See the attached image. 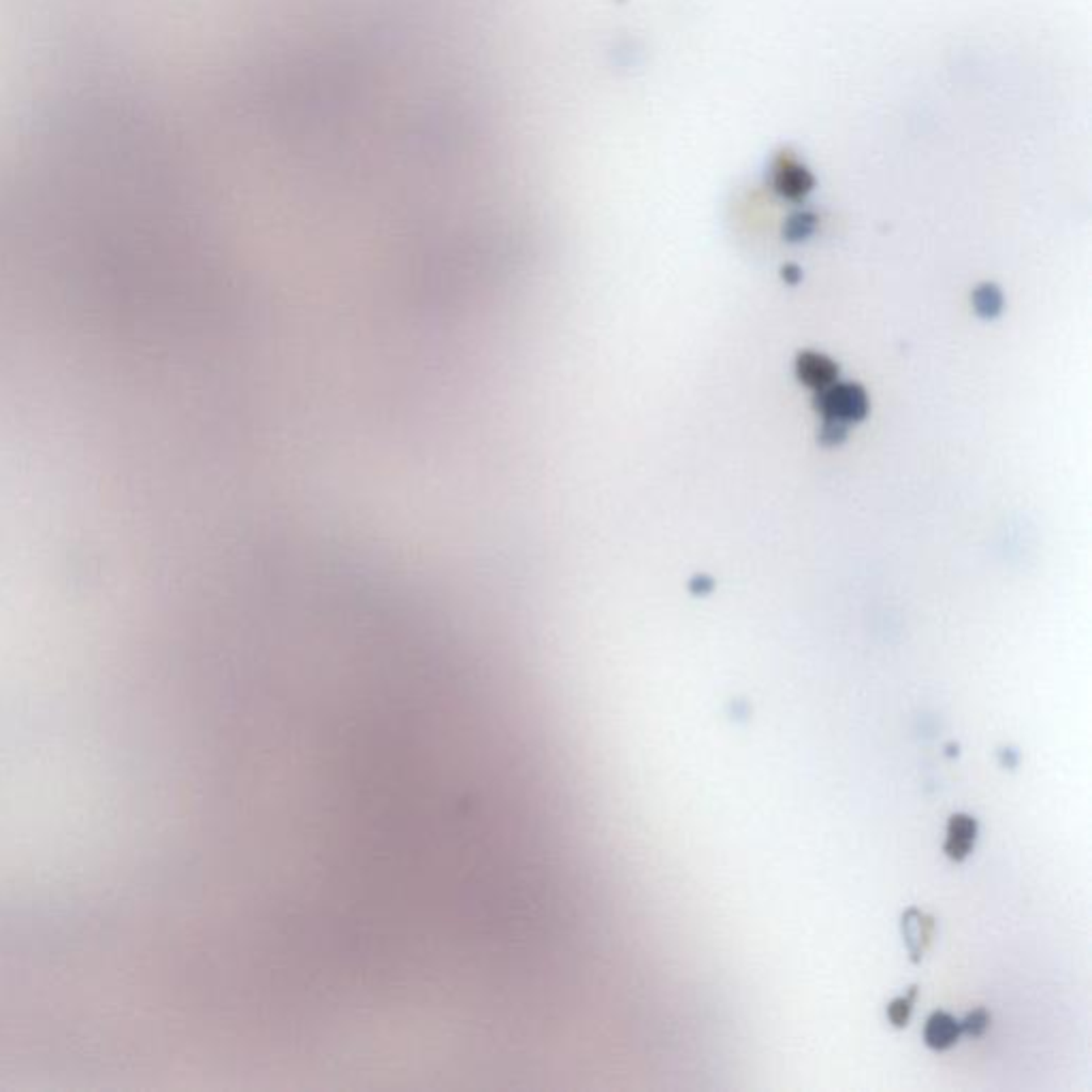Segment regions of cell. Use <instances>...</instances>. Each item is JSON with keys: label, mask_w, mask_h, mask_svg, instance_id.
Returning <instances> with one entry per match:
<instances>
[{"label": "cell", "mask_w": 1092, "mask_h": 1092, "mask_svg": "<svg viewBox=\"0 0 1092 1092\" xmlns=\"http://www.w3.org/2000/svg\"><path fill=\"white\" fill-rule=\"evenodd\" d=\"M945 749H947V753H945V755H947V757H954V755L960 753V747H958V745H954V743H949L947 747H945Z\"/></svg>", "instance_id": "5bb4252c"}, {"label": "cell", "mask_w": 1092, "mask_h": 1092, "mask_svg": "<svg viewBox=\"0 0 1092 1092\" xmlns=\"http://www.w3.org/2000/svg\"><path fill=\"white\" fill-rule=\"evenodd\" d=\"M811 233H813V218L806 216V214H801V216L789 218L783 235L788 241H802Z\"/></svg>", "instance_id": "9c48e42d"}, {"label": "cell", "mask_w": 1092, "mask_h": 1092, "mask_svg": "<svg viewBox=\"0 0 1092 1092\" xmlns=\"http://www.w3.org/2000/svg\"><path fill=\"white\" fill-rule=\"evenodd\" d=\"M815 410L824 421L835 423H860L869 414V395L856 382H835L828 389L818 391Z\"/></svg>", "instance_id": "6da1fadb"}, {"label": "cell", "mask_w": 1092, "mask_h": 1092, "mask_svg": "<svg viewBox=\"0 0 1092 1092\" xmlns=\"http://www.w3.org/2000/svg\"><path fill=\"white\" fill-rule=\"evenodd\" d=\"M489 137H495V135H489ZM478 139H485V137H478ZM465 141H476V139H465ZM451 144H464V141H451ZM434 145H447V144H434ZM425 148H427V145H418V149H425Z\"/></svg>", "instance_id": "9a60e30c"}, {"label": "cell", "mask_w": 1092, "mask_h": 1092, "mask_svg": "<svg viewBox=\"0 0 1092 1092\" xmlns=\"http://www.w3.org/2000/svg\"><path fill=\"white\" fill-rule=\"evenodd\" d=\"M960 1037V1020L952 1016L949 1012H943V1009H934L926 1018L924 1030H922V1039H924L926 1047H930L934 1052H947L954 1046H958Z\"/></svg>", "instance_id": "277c9868"}, {"label": "cell", "mask_w": 1092, "mask_h": 1092, "mask_svg": "<svg viewBox=\"0 0 1092 1092\" xmlns=\"http://www.w3.org/2000/svg\"><path fill=\"white\" fill-rule=\"evenodd\" d=\"M973 308L982 318H995L1003 309V292L999 291L996 284L986 282L973 292Z\"/></svg>", "instance_id": "52a82bcc"}, {"label": "cell", "mask_w": 1092, "mask_h": 1092, "mask_svg": "<svg viewBox=\"0 0 1092 1092\" xmlns=\"http://www.w3.org/2000/svg\"><path fill=\"white\" fill-rule=\"evenodd\" d=\"M934 922L937 920L930 913L917 909V907H909L900 915V934H903V943L909 952L913 965H920L924 960L928 947L932 945L934 928H937Z\"/></svg>", "instance_id": "7a4b0ae2"}, {"label": "cell", "mask_w": 1092, "mask_h": 1092, "mask_svg": "<svg viewBox=\"0 0 1092 1092\" xmlns=\"http://www.w3.org/2000/svg\"><path fill=\"white\" fill-rule=\"evenodd\" d=\"M996 760H999L1001 768H1005V770H1016V768L1020 766L1022 755H1020V751L1016 749V747L1003 745V747H999V751H996Z\"/></svg>", "instance_id": "8fae6325"}, {"label": "cell", "mask_w": 1092, "mask_h": 1092, "mask_svg": "<svg viewBox=\"0 0 1092 1092\" xmlns=\"http://www.w3.org/2000/svg\"><path fill=\"white\" fill-rule=\"evenodd\" d=\"M979 839V822L969 813H952L945 826L943 853L952 862H965Z\"/></svg>", "instance_id": "3957f363"}, {"label": "cell", "mask_w": 1092, "mask_h": 1092, "mask_svg": "<svg viewBox=\"0 0 1092 1092\" xmlns=\"http://www.w3.org/2000/svg\"><path fill=\"white\" fill-rule=\"evenodd\" d=\"M847 435V425L843 423H835V421H824L822 423V429H819V442L824 444V447H836V444H841L845 440Z\"/></svg>", "instance_id": "30bf717a"}, {"label": "cell", "mask_w": 1092, "mask_h": 1092, "mask_svg": "<svg viewBox=\"0 0 1092 1092\" xmlns=\"http://www.w3.org/2000/svg\"><path fill=\"white\" fill-rule=\"evenodd\" d=\"M990 1024H992V1013H990L986 1007H978V1009L969 1012L967 1016L960 1020L962 1035L979 1039L982 1035H986V1030L990 1029Z\"/></svg>", "instance_id": "ba28073f"}, {"label": "cell", "mask_w": 1092, "mask_h": 1092, "mask_svg": "<svg viewBox=\"0 0 1092 1092\" xmlns=\"http://www.w3.org/2000/svg\"><path fill=\"white\" fill-rule=\"evenodd\" d=\"M781 275H783V280L789 282V284H798V282H801L802 274H801V269L796 267V265H785L783 271H781Z\"/></svg>", "instance_id": "4fadbf2b"}, {"label": "cell", "mask_w": 1092, "mask_h": 1092, "mask_svg": "<svg viewBox=\"0 0 1092 1092\" xmlns=\"http://www.w3.org/2000/svg\"><path fill=\"white\" fill-rule=\"evenodd\" d=\"M796 376L805 386L813 391H824L839 378V365L818 352H801L796 359Z\"/></svg>", "instance_id": "5b68a950"}, {"label": "cell", "mask_w": 1092, "mask_h": 1092, "mask_svg": "<svg viewBox=\"0 0 1092 1092\" xmlns=\"http://www.w3.org/2000/svg\"><path fill=\"white\" fill-rule=\"evenodd\" d=\"M715 583H713V578L706 576V574H698V576H693L692 585H689V589H692L693 595H706L713 591Z\"/></svg>", "instance_id": "7c38bea8"}, {"label": "cell", "mask_w": 1092, "mask_h": 1092, "mask_svg": "<svg viewBox=\"0 0 1092 1092\" xmlns=\"http://www.w3.org/2000/svg\"><path fill=\"white\" fill-rule=\"evenodd\" d=\"M915 996H917V984L909 986L904 995L894 996L892 1001L886 1005V1018H887V1022L892 1024L894 1029L903 1030V1029H907V1026H909L911 1016H913Z\"/></svg>", "instance_id": "8992f818"}]
</instances>
